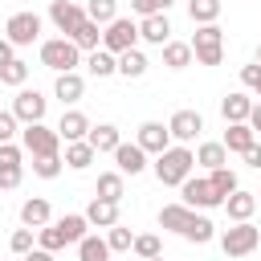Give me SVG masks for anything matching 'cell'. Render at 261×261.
<instances>
[{
    "mask_svg": "<svg viewBox=\"0 0 261 261\" xmlns=\"http://www.w3.org/2000/svg\"><path fill=\"white\" fill-rule=\"evenodd\" d=\"M12 57H16V45H12L8 37H0V65H8Z\"/></svg>",
    "mask_w": 261,
    "mask_h": 261,
    "instance_id": "7dc6e473",
    "label": "cell"
},
{
    "mask_svg": "<svg viewBox=\"0 0 261 261\" xmlns=\"http://www.w3.org/2000/svg\"><path fill=\"white\" fill-rule=\"evenodd\" d=\"M86 220H90V228H110V224H118V204L94 196L90 208H86Z\"/></svg>",
    "mask_w": 261,
    "mask_h": 261,
    "instance_id": "7402d4cb",
    "label": "cell"
},
{
    "mask_svg": "<svg viewBox=\"0 0 261 261\" xmlns=\"http://www.w3.org/2000/svg\"><path fill=\"white\" fill-rule=\"evenodd\" d=\"M192 53H196V65H220L224 61V29L212 20V24H196L192 33Z\"/></svg>",
    "mask_w": 261,
    "mask_h": 261,
    "instance_id": "3957f363",
    "label": "cell"
},
{
    "mask_svg": "<svg viewBox=\"0 0 261 261\" xmlns=\"http://www.w3.org/2000/svg\"><path fill=\"white\" fill-rule=\"evenodd\" d=\"M257 245H261V228H257L253 220H237L232 228L220 232L224 257H249V253H257Z\"/></svg>",
    "mask_w": 261,
    "mask_h": 261,
    "instance_id": "5b68a950",
    "label": "cell"
},
{
    "mask_svg": "<svg viewBox=\"0 0 261 261\" xmlns=\"http://www.w3.org/2000/svg\"><path fill=\"white\" fill-rule=\"evenodd\" d=\"M188 16L192 24H212L220 16V0H188Z\"/></svg>",
    "mask_w": 261,
    "mask_h": 261,
    "instance_id": "e575fe53",
    "label": "cell"
},
{
    "mask_svg": "<svg viewBox=\"0 0 261 261\" xmlns=\"http://www.w3.org/2000/svg\"><path fill=\"white\" fill-rule=\"evenodd\" d=\"M24 159V147H16V143H0V163H20Z\"/></svg>",
    "mask_w": 261,
    "mask_h": 261,
    "instance_id": "bcb514c9",
    "label": "cell"
},
{
    "mask_svg": "<svg viewBox=\"0 0 261 261\" xmlns=\"http://www.w3.org/2000/svg\"><path fill=\"white\" fill-rule=\"evenodd\" d=\"M167 130H171L175 143H192V139H200V130H204V114H200V110H175L171 122H167Z\"/></svg>",
    "mask_w": 261,
    "mask_h": 261,
    "instance_id": "7c38bea8",
    "label": "cell"
},
{
    "mask_svg": "<svg viewBox=\"0 0 261 261\" xmlns=\"http://www.w3.org/2000/svg\"><path fill=\"white\" fill-rule=\"evenodd\" d=\"M94 196H102V200H114V204H122V196H126L122 171H118V167H114V171H102V175H98V188H94Z\"/></svg>",
    "mask_w": 261,
    "mask_h": 261,
    "instance_id": "83f0119b",
    "label": "cell"
},
{
    "mask_svg": "<svg viewBox=\"0 0 261 261\" xmlns=\"http://www.w3.org/2000/svg\"><path fill=\"white\" fill-rule=\"evenodd\" d=\"M41 65L53 73H69L82 65V49L69 37H49V41H41Z\"/></svg>",
    "mask_w": 261,
    "mask_h": 261,
    "instance_id": "277c9868",
    "label": "cell"
},
{
    "mask_svg": "<svg viewBox=\"0 0 261 261\" xmlns=\"http://www.w3.org/2000/svg\"><path fill=\"white\" fill-rule=\"evenodd\" d=\"M20 261H53V253H49V249H41V245H37V249H29V253H24V257H20Z\"/></svg>",
    "mask_w": 261,
    "mask_h": 261,
    "instance_id": "681fc988",
    "label": "cell"
},
{
    "mask_svg": "<svg viewBox=\"0 0 261 261\" xmlns=\"http://www.w3.org/2000/svg\"><path fill=\"white\" fill-rule=\"evenodd\" d=\"M151 69V61H147V53L135 45V49H126V53H118V73L122 77H143Z\"/></svg>",
    "mask_w": 261,
    "mask_h": 261,
    "instance_id": "f546056e",
    "label": "cell"
},
{
    "mask_svg": "<svg viewBox=\"0 0 261 261\" xmlns=\"http://www.w3.org/2000/svg\"><path fill=\"white\" fill-rule=\"evenodd\" d=\"M20 147H24L29 155H61V135H57V126L24 122V126H20Z\"/></svg>",
    "mask_w": 261,
    "mask_h": 261,
    "instance_id": "8992f818",
    "label": "cell"
},
{
    "mask_svg": "<svg viewBox=\"0 0 261 261\" xmlns=\"http://www.w3.org/2000/svg\"><path fill=\"white\" fill-rule=\"evenodd\" d=\"M224 212H228L232 224H237V220H253V212H257V192L237 188L232 196H224Z\"/></svg>",
    "mask_w": 261,
    "mask_h": 261,
    "instance_id": "ac0fdd59",
    "label": "cell"
},
{
    "mask_svg": "<svg viewBox=\"0 0 261 261\" xmlns=\"http://www.w3.org/2000/svg\"><path fill=\"white\" fill-rule=\"evenodd\" d=\"M192 167H196V151L188 147V143H171L163 155H155V163H151V171H155V179L163 184V188H179L188 175H192Z\"/></svg>",
    "mask_w": 261,
    "mask_h": 261,
    "instance_id": "6da1fadb",
    "label": "cell"
},
{
    "mask_svg": "<svg viewBox=\"0 0 261 261\" xmlns=\"http://www.w3.org/2000/svg\"><path fill=\"white\" fill-rule=\"evenodd\" d=\"M130 253H135L139 261H147V257H159V253H163V241H159L155 232H139V237H135V245H130Z\"/></svg>",
    "mask_w": 261,
    "mask_h": 261,
    "instance_id": "ab89813d",
    "label": "cell"
},
{
    "mask_svg": "<svg viewBox=\"0 0 261 261\" xmlns=\"http://www.w3.org/2000/svg\"><path fill=\"white\" fill-rule=\"evenodd\" d=\"M69 41H73L82 53H90V49H102V24H94V20L86 16V20L73 29V37H69Z\"/></svg>",
    "mask_w": 261,
    "mask_h": 261,
    "instance_id": "f1b7e54d",
    "label": "cell"
},
{
    "mask_svg": "<svg viewBox=\"0 0 261 261\" xmlns=\"http://www.w3.org/2000/svg\"><path fill=\"white\" fill-rule=\"evenodd\" d=\"M0 82L12 86V90H20V86L29 82V61H24V57H12L8 65H0Z\"/></svg>",
    "mask_w": 261,
    "mask_h": 261,
    "instance_id": "836d02e7",
    "label": "cell"
},
{
    "mask_svg": "<svg viewBox=\"0 0 261 261\" xmlns=\"http://www.w3.org/2000/svg\"><path fill=\"white\" fill-rule=\"evenodd\" d=\"M257 98H261V86H257Z\"/></svg>",
    "mask_w": 261,
    "mask_h": 261,
    "instance_id": "11a10c76",
    "label": "cell"
},
{
    "mask_svg": "<svg viewBox=\"0 0 261 261\" xmlns=\"http://www.w3.org/2000/svg\"><path fill=\"white\" fill-rule=\"evenodd\" d=\"M139 45V20H130V16H114L110 24H102V49H110V53H126V49H135Z\"/></svg>",
    "mask_w": 261,
    "mask_h": 261,
    "instance_id": "ba28073f",
    "label": "cell"
},
{
    "mask_svg": "<svg viewBox=\"0 0 261 261\" xmlns=\"http://www.w3.org/2000/svg\"><path fill=\"white\" fill-rule=\"evenodd\" d=\"M106 245H110V253H130L135 232H130L126 224H110V228H106Z\"/></svg>",
    "mask_w": 261,
    "mask_h": 261,
    "instance_id": "f35d334b",
    "label": "cell"
},
{
    "mask_svg": "<svg viewBox=\"0 0 261 261\" xmlns=\"http://www.w3.org/2000/svg\"><path fill=\"white\" fill-rule=\"evenodd\" d=\"M175 0H130V12L143 20V16H155V12H167Z\"/></svg>",
    "mask_w": 261,
    "mask_h": 261,
    "instance_id": "7bdbcfd3",
    "label": "cell"
},
{
    "mask_svg": "<svg viewBox=\"0 0 261 261\" xmlns=\"http://www.w3.org/2000/svg\"><path fill=\"white\" fill-rule=\"evenodd\" d=\"M135 143H139V147H143L147 155H163V151H167V147H171L175 139H171V130H167L163 122H155V118H151V122H143V126H139Z\"/></svg>",
    "mask_w": 261,
    "mask_h": 261,
    "instance_id": "4fadbf2b",
    "label": "cell"
},
{
    "mask_svg": "<svg viewBox=\"0 0 261 261\" xmlns=\"http://www.w3.org/2000/svg\"><path fill=\"white\" fill-rule=\"evenodd\" d=\"M196 163L208 167V171H212V167H224V163H228V147H224V143H200V147H196Z\"/></svg>",
    "mask_w": 261,
    "mask_h": 261,
    "instance_id": "d6a6232c",
    "label": "cell"
},
{
    "mask_svg": "<svg viewBox=\"0 0 261 261\" xmlns=\"http://www.w3.org/2000/svg\"><path fill=\"white\" fill-rule=\"evenodd\" d=\"M86 16L94 24H110L118 16V0H86Z\"/></svg>",
    "mask_w": 261,
    "mask_h": 261,
    "instance_id": "d590c367",
    "label": "cell"
},
{
    "mask_svg": "<svg viewBox=\"0 0 261 261\" xmlns=\"http://www.w3.org/2000/svg\"><path fill=\"white\" fill-rule=\"evenodd\" d=\"M192 212H196V208H188L184 200H179V204H163V208H159V228H167V232H184L188 220H192Z\"/></svg>",
    "mask_w": 261,
    "mask_h": 261,
    "instance_id": "cb8c5ba5",
    "label": "cell"
},
{
    "mask_svg": "<svg viewBox=\"0 0 261 261\" xmlns=\"http://www.w3.org/2000/svg\"><path fill=\"white\" fill-rule=\"evenodd\" d=\"M257 204H261V192H257Z\"/></svg>",
    "mask_w": 261,
    "mask_h": 261,
    "instance_id": "db71d44e",
    "label": "cell"
},
{
    "mask_svg": "<svg viewBox=\"0 0 261 261\" xmlns=\"http://www.w3.org/2000/svg\"><path fill=\"white\" fill-rule=\"evenodd\" d=\"M249 126L261 135V102H253V110H249Z\"/></svg>",
    "mask_w": 261,
    "mask_h": 261,
    "instance_id": "f907efd6",
    "label": "cell"
},
{
    "mask_svg": "<svg viewBox=\"0 0 261 261\" xmlns=\"http://www.w3.org/2000/svg\"><path fill=\"white\" fill-rule=\"evenodd\" d=\"M139 41H147V45H167L171 41V20H167V12H155V16H143L139 20Z\"/></svg>",
    "mask_w": 261,
    "mask_h": 261,
    "instance_id": "5bb4252c",
    "label": "cell"
},
{
    "mask_svg": "<svg viewBox=\"0 0 261 261\" xmlns=\"http://www.w3.org/2000/svg\"><path fill=\"white\" fill-rule=\"evenodd\" d=\"M86 139H90V147H94L98 155H102V151H110V155H114V147L122 143V135H118V126H114V122H98V126H90V135H86Z\"/></svg>",
    "mask_w": 261,
    "mask_h": 261,
    "instance_id": "d4e9b609",
    "label": "cell"
},
{
    "mask_svg": "<svg viewBox=\"0 0 261 261\" xmlns=\"http://www.w3.org/2000/svg\"><path fill=\"white\" fill-rule=\"evenodd\" d=\"M49 20H53V29H57L61 37H73V29L86 20V8L73 4V0H53V4H49Z\"/></svg>",
    "mask_w": 261,
    "mask_h": 261,
    "instance_id": "8fae6325",
    "label": "cell"
},
{
    "mask_svg": "<svg viewBox=\"0 0 261 261\" xmlns=\"http://www.w3.org/2000/svg\"><path fill=\"white\" fill-rule=\"evenodd\" d=\"M184 241H192V245H208L212 237H216V224L208 220V216H200V212H192V220H188V228L179 232Z\"/></svg>",
    "mask_w": 261,
    "mask_h": 261,
    "instance_id": "4dcf8cb0",
    "label": "cell"
},
{
    "mask_svg": "<svg viewBox=\"0 0 261 261\" xmlns=\"http://www.w3.org/2000/svg\"><path fill=\"white\" fill-rule=\"evenodd\" d=\"M208 179H212V188H216L220 196H232V192L241 188V184H237V171H232L228 163H224V167H212V171H208Z\"/></svg>",
    "mask_w": 261,
    "mask_h": 261,
    "instance_id": "74e56055",
    "label": "cell"
},
{
    "mask_svg": "<svg viewBox=\"0 0 261 261\" xmlns=\"http://www.w3.org/2000/svg\"><path fill=\"white\" fill-rule=\"evenodd\" d=\"M86 228H90L86 212H69V216H61V220H49L45 228H37V245L49 249V253H57V249H65V245H77V241L86 237Z\"/></svg>",
    "mask_w": 261,
    "mask_h": 261,
    "instance_id": "7a4b0ae2",
    "label": "cell"
},
{
    "mask_svg": "<svg viewBox=\"0 0 261 261\" xmlns=\"http://www.w3.org/2000/svg\"><path fill=\"white\" fill-rule=\"evenodd\" d=\"M192 61H196L192 41H167V45H163V65H167V69H188Z\"/></svg>",
    "mask_w": 261,
    "mask_h": 261,
    "instance_id": "4316f807",
    "label": "cell"
},
{
    "mask_svg": "<svg viewBox=\"0 0 261 261\" xmlns=\"http://www.w3.org/2000/svg\"><path fill=\"white\" fill-rule=\"evenodd\" d=\"M45 110H49V98H45L37 86H33V90H29V86L16 90V98H12V114L20 118V126H24V122H45Z\"/></svg>",
    "mask_w": 261,
    "mask_h": 261,
    "instance_id": "30bf717a",
    "label": "cell"
},
{
    "mask_svg": "<svg viewBox=\"0 0 261 261\" xmlns=\"http://www.w3.org/2000/svg\"><path fill=\"white\" fill-rule=\"evenodd\" d=\"M61 167H65L61 155H33V175H41V179H57Z\"/></svg>",
    "mask_w": 261,
    "mask_h": 261,
    "instance_id": "8d00e7d4",
    "label": "cell"
},
{
    "mask_svg": "<svg viewBox=\"0 0 261 261\" xmlns=\"http://www.w3.org/2000/svg\"><path fill=\"white\" fill-rule=\"evenodd\" d=\"M20 179H24V163H0V188L4 192L20 188Z\"/></svg>",
    "mask_w": 261,
    "mask_h": 261,
    "instance_id": "b9f144b4",
    "label": "cell"
},
{
    "mask_svg": "<svg viewBox=\"0 0 261 261\" xmlns=\"http://www.w3.org/2000/svg\"><path fill=\"white\" fill-rule=\"evenodd\" d=\"M53 98H61V106H73V102H82V98H86V77H82L77 69H69V73H57V82H53Z\"/></svg>",
    "mask_w": 261,
    "mask_h": 261,
    "instance_id": "9a60e30c",
    "label": "cell"
},
{
    "mask_svg": "<svg viewBox=\"0 0 261 261\" xmlns=\"http://www.w3.org/2000/svg\"><path fill=\"white\" fill-rule=\"evenodd\" d=\"M257 249H261V245H257Z\"/></svg>",
    "mask_w": 261,
    "mask_h": 261,
    "instance_id": "9f6ffc18",
    "label": "cell"
},
{
    "mask_svg": "<svg viewBox=\"0 0 261 261\" xmlns=\"http://www.w3.org/2000/svg\"><path fill=\"white\" fill-rule=\"evenodd\" d=\"M245 163H249V167H257V171H261V143H253V147H249V151H245Z\"/></svg>",
    "mask_w": 261,
    "mask_h": 261,
    "instance_id": "c3c4849f",
    "label": "cell"
},
{
    "mask_svg": "<svg viewBox=\"0 0 261 261\" xmlns=\"http://www.w3.org/2000/svg\"><path fill=\"white\" fill-rule=\"evenodd\" d=\"M4 37H8L16 49L37 45V41H41V16H37V12H12L8 24H4Z\"/></svg>",
    "mask_w": 261,
    "mask_h": 261,
    "instance_id": "9c48e42d",
    "label": "cell"
},
{
    "mask_svg": "<svg viewBox=\"0 0 261 261\" xmlns=\"http://www.w3.org/2000/svg\"><path fill=\"white\" fill-rule=\"evenodd\" d=\"M147 261H163V253H159V257H147Z\"/></svg>",
    "mask_w": 261,
    "mask_h": 261,
    "instance_id": "816d5d0a",
    "label": "cell"
},
{
    "mask_svg": "<svg viewBox=\"0 0 261 261\" xmlns=\"http://www.w3.org/2000/svg\"><path fill=\"white\" fill-rule=\"evenodd\" d=\"M33 232H37V228H29V224H20V228H16L12 237H8V249H12L16 257H24L29 249H37V237H33Z\"/></svg>",
    "mask_w": 261,
    "mask_h": 261,
    "instance_id": "60d3db41",
    "label": "cell"
},
{
    "mask_svg": "<svg viewBox=\"0 0 261 261\" xmlns=\"http://www.w3.org/2000/svg\"><path fill=\"white\" fill-rule=\"evenodd\" d=\"M257 61H261V45H257Z\"/></svg>",
    "mask_w": 261,
    "mask_h": 261,
    "instance_id": "f5cc1de1",
    "label": "cell"
},
{
    "mask_svg": "<svg viewBox=\"0 0 261 261\" xmlns=\"http://www.w3.org/2000/svg\"><path fill=\"white\" fill-rule=\"evenodd\" d=\"M16 130H20V118H16L12 110H0V143H12Z\"/></svg>",
    "mask_w": 261,
    "mask_h": 261,
    "instance_id": "ee69618b",
    "label": "cell"
},
{
    "mask_svg": "<svg viewBox=\"0 0 261 261\" xmlns=\"http://www.w3.org/2000/svg\"><path fill=\"white\" fill-rule=\"evenodd\" d=\"M249 110H253V98L241 94V90H232V94L220 98V114H224V122H249Z\"/></svg>",
    "mask_w": 261,
    "mask_h": 261,
    "instance_id": "44dd1931",
    "label": "cell"
},
{
    "mask_svg": "<svg viewBox=\"0 0 261 261\" xmlns=\"http://www.w3.org/2000/svg\"><path fill=\"white\" fill-rule=\"evenodd\" d=\"M224 147H228V155H245L253 143H257V130L249 126V122H224V139H220Z\"/></svg>",
    "mask_w": 261,
    "mask_h": 261,
    "instance_id": "e0dca14e",
    "label": "cell"
},
{
    "mask_svg": "<svg viewBox=\"0 0 261 261\" xmlns=\"http://www.w3.org/2000/svg\"><path fill=\"white\" fill-rule=\"evenodd\" d=\"M65 167H73V171H86L94 159H98V151L90 147V139H77V143H65Z\"/></svg>",
    "mask_w": 261,
    "mask_h": 261,
    "instance_id": "484cf974",
    "label": "cell"
},
{
    "mask_svg": "<svg viewBox=\"0 0 261 261\" xmlns=\"http://www.w3.org/2000/svg\"><path fill=\"white\" fill-rule=\"evenodd\" d=\"M82 65H86L90 77H110V73H118V53H110V49H90Z\"/></svg>",
    "mask_w": 261,
    "mask_h": 261,
    "instance_id": "ffe728a7",
    "label": "cell"
},
{
    "mask_svg": "<svg viewBox=\"0 0 261 261\" xmlns=\"http://www.w3.org/2000/svg\"><path fill=\"white\" fill-rule=\"evenodd\" d=\"M179 200L188 204V208H224V196L212 188V179L208 175H188L184 184H179Z\"/></svg>",
    "mask_w": 261,
    "mask_h": 261,
    "instance_id": "52a82bcc",
    "label": "cell"
},
{
    "mask_svg": "<svg viewBox=\"0 0 261 261\" xmlns=\"http://www.w3.org/2000/svg\"><path fill=\"white\" fill-rule=\"evenodd\" d=\"M57 135H61V143H77V139H86V135H90V118H86L82 110H61Z\"/></svg>",
    "mask_w": 261,
    "mask_h": 261,
    "instance_id": "d6986e66",
    "label": "cell"
},
{
    "mask_svg": "<svg viewBox=\"0 0 261 261\" xmlns=\"http://www.w3.org/2000/svg\"><path fill=\"white\" fill-rule=\"evenodd\" d=\"M114 163H118L122 175H139V171L151 167V163H147V151H143L139 143H118V147H114Z\"/></svg>",
    "mask_w": 261,
    "mask_h": 261,
    "instance_id": "2e32d148",
    "label": "cell"
},
{
    "mask_svg": "<svg viewBox=\"0 0 261 261\" xmlns=\"http://www.w3.org/2000/svg\"><path fill=\"white\" fill-rule=\"evenodd\" d=\"M241 82H245L249 90H257V86H261V61H253V65H245V69H241Z\"/></svg>",
    "mask_w": 261,
    "mask_h": 261,
    "instance_id": "f6af8a7d",
    "label": "cell"
},
{
    "mask_svg": "<svg viewBox=\"0 0 261 261\" xmlns=\"http://www.w3.org/2000/svg\"><path fill=\"white\" fill-rule=\"evenodd\" d=\"M77 261H110V245H106V237L86 232V237L77 241Z\"/></svg>",
    "mask_w": 261,
    "mask_h": 261,
    "instance_id": "1f68e13d",
    "label": "cell"
},
{
    "mask_svg": "<svg viewBox=\"0 0 261 261\" xmlns=\"http://www.w3.org/2000/svg\"><path fill=\"white\" fill-rule=\"evenodd\" d=\"M49 220H53V212H49V200H45V196H33V200L20 204V224H29V228H45Z\"/></svg>",
    "mask_w": 261,
    "mask_h": 261,
    "instance_id": "603a6c76",
    "label": "cell"
}]
</instances>
